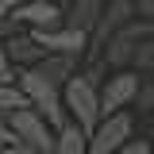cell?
I'll return each instance as SVG.
<instances>
[{
  "mask_svg": "<svg viewBox=\"0 0 154 154\" xmlns=\"http://www.w3.org/2000/svg\"><path fill=\"white\" fill-rule=\"evenodd\" d=\"M135 100H139L143 108H154V77H150V81H143V85H139V96H135Z\"/></svg>",
  "mask_w": 154,
  "mask_h": 154,
  "instance_id": "18",
  "label": "cell"
},
{
  "mask_svg": "<svg viewBox=\"0 0 154 154\" xmlns=\"http://www.w3.org/2000/svg\"><path fill=\"white\" fill-rule=\"evenodd\" d=\"M62 104L73 116V123L85 135H93V127L100 123V89H96V69L89 73H73L62 85Z\"/></svg>",
  "mask_w": 154,
  "mask_h": 154,
  "instance_id": "1",
  "label": "cell"
},
{
  "mask_svg": "<svg viewBox=\"0 0 154 154\" xmlns=\"http://www.w3.org/2000/svg\"><path fill=\"white\" fill-rule=\"evenodd\" d=\"M116 154H150V143H146V139H127Z\"/></svg>",
  "mask_w": 154,
  "mask_h": 154,
  "instance_id": "17",
  "label": "cell"
},
{
  "mask_svg": "<svg viewBox=\"0 0 154 154\" xmlns=\"http://www.w3.org/2000/svg\"><path fill=\"white\" fill-rule=\"evenodd\" d=\"M0 154H42V150H35V146H23V143H12V146H4Z\"/></svg>",
  "mask_w": 154,
  "mask_h": 154,
  "instance_id": "22",
  "label": "cell"
},
{
  "mask_svg": "<svg viewBox=\"0 0 154 154\" xmlns=\"http://www.w3.org/2000/svg\"><path fill=\"white\" fill-rule=\"evenodd\" d=\"M12 143H16V131H12V127L0 119V150H4V146H12Z\"/></svg>",
  "mask_w": 154,
  "mask_h": 154,
  "instance_id": "21",
  "label": "cell"
},
{
  "mask_svg": "<svg viewBox=\"0 0 154 154\" xmlns=\"http://www.w3.org/2000/svg\"><path fill=\"white\" fill-rule=\"evenodd\" d=\"M135 73H154V38H143L135 46V58H131Z\"/></svg>",
  "mask_w": 154,
  "mask_h": 154,
  "instance_id": "15",
  "label": "cell"
},
{
  "mask_svg": "<svg viewBox=\"0 0 154 154\" xmlns=\"http://www.w3.org/2000/svg\"><path fill=\"white\" fill-rule=\"evenodd\" d=\"M0 85H16V66L4 50V38H0Z\"/></svg>",
  "mask_w": 154,
  "mask_h": 154,
  "instance_id": "16",
  "label": "cell"
},
{
  "mask_svg": "<svg viewBox=\"0 0 154 154\" xmlns=\"http://www.w3.org/2000/svg\"><path fill=\"white\" fill-rule=\"evenodd\" d=\"M100 8H104V0H73L69 8H66V27H77V31H93L96 16H100Z\"/></svg>",
  "mask_w": 154,
  "mask_h": 154,
  "instance_id": "12",
  "label": "cell"
},
{
  "mask_svg": "<svg viewBox=\"0 0 154 154\" xmlns=\"http://www.w3.org/2000/svg\"><path fill=\"white\" fill-rule=\"evenodd\" d=\"M38 46L46 50V54H73L81 58L85 54V46H89V31H77V27H50V31H31Z\"/></svg>",
  "mask_w": 154,
  "mask_h": 154,
  "instance_id": "8",
  "label": "cell"
},
{
  "mask_svg": "<svg viewBox=\"0 0 154 154\" xmlns=\"http://www.w3.org/2000/svg\"><path fill=\"white\" fill-rule=\"evenodd\" d=\"M62 19H66V8H58L54 0H23L0 27V35H12L19 23H27L31 31H50V27H62Z\"/></svg>",
  "mask_w": 154,
  "mask_h": 154,
  "instance_id": "3",
  "label": "cell"
},
{
  "mask_svg": "<svg viewBox=\"0 0 154 154\" xmlns=\"http://www.w3.org/2000/svg\"><path fill=\"white\" fill-rule=\"evenodd\" d=\"M135 16V4L131 0H104V8H100V16H96L93 31H89V50L93 54H104V42L119 31V27H127Z\"/></svg>",
  "mask_w": 154,
  "mask_h": 154,
  "instance_id": "5",
  "label": "cell"
},
{
  "mask_svg": "<svg viewBox=\"0 0 154 154\" xmlns=\"http://www.w3.org/2000/svg\"><path fill=\"white\" fill-rule=\"evenodd\" d=\"M19 4H23V0H0V27H4V23H8V16H12V12H16Z\"/></svg>",
  "mask_w": 154,
  "mask_h": 154,
  "instance_id": "20",
  "label": "cell"
},
{
  "mask_svg": "<svg viewBox=\"0 0 154 154\" xmlns=\"http://www.w3.org/2000/svg\"><path fill=\"white\" fill-rule=\"evenodd\" d=\"M131 131H135V123H131L127 112L104 116V119L93 127V135H89V154H116L127 139H131Z\"/></svg>",
  "mask_w": 154,
  "mask_h": 154,
  "instance_id": "6",
  "label": "cell"
},
{
  "mask_svg": "<svg viewBox=\"0 0 154 154\" xmlns=\"http://www.w3.org/2000/svg\"><path fill=\"white\" fill-rule=\"evenodd\" d=\"M8 127L16 131V143L35 146V150H42V154H54V131H50V123H46L31 104H27V108H16V112L8 116Z\"/></svg>",
  "mask_w": 154,
  "mask_h": 154,
  "instance_id": "4",
  "label": "cell"
},
{
  "mask_svg": "<svg viewBox=\"0 0 154 154\" xmlns=\"http://www.w3.org/2000/svg\"><path fill=\"white\" fill-rule=\"evenodd\" d=\"M19 89H23V96H27V104L35 108L46 123H50V131H62L69 119H66V104H62V89H58L54 81H46L42 73H35V69H23V73H16Z\"/></svg>",
  "mask_w": 154,
  "mask_h": 154,
  "instance_id": "2",
  "label": "cell"
},
{
  "mask_svg": "<svg viewBox=\"0 0 154 154\" xmlns=\"http://www.w3.org/2000/svg\"><path fill=\"white\" fill-rule=\"evenodd\" d=\"M4 50H8V58H12V66H23V69H31V66L42 62V54H46L31 35H19V31H12V35L4 38Z\"/></svg>",
  "mask_w": 154,
  "mask_h": 154,
  "instance_id": "9",
  "label": "cell"
},
{
  "mask_svg": "<svg viewBox=\"0 0 154 154\" xmlns=\"http://www.w3.org/2000/svg\"><path fill=\"white\" fill-rule=\"evenodd\" d=\"M16 108H27V96L19 85H0V119L8 123V116L16 112Z\"/></svg>",
  "mask_w": 154,
  "mask_h": 154,
  "instance_id": "14",
  "label": "cell"
},
{
  "mask_svg": "<svg viewBox=\"0 0 154 154\" xmlns=\"http://www.w3.org/2000/svg\"><path fill=\"white\" fill-rule=\"evenodd\" d=\"M139 73L135 69H119V73H112L108 81H104V89H100V119L112 112H123L127 104H131L135 96H139Z\"/></svg>",
  "mask_w": 154,
  "mask_h": 154,
  "instance_id": "7",
  "label": "cell"
},
{
  "mask_svg": "<svg viewBox=\"0 0 154 154\" xmlns=\"http://www.w3.org/2000/svg\"><path fill=\"white\" fill-rule=\"evenodd\" d=\"M54 154H89V135L69 119V123L54 135Z\"/></svg>",
  "mask_w": 154,
  "mask_h": 154,
  "instance_id": "13",
  "label": "cell"
},
{
  "mask_svg": "<svg viewBox=\"0 0 154 154\" xmlns=\"http://www.w3.org/2000/svg\"><path fill=\"white\" fill-rule=\"evenodd\" d=\"M135 46H139V38H131L123 27H119V31L104 42V62H108V66H116V69H123V66H131Z\"/></svg>",
  "mask_w": 154,
  "mask_h": 154,
  "instance_id": "11",
  "label": "cell"
},
{
  "mask_svg": "<svg viewBox=\"0 0 154 154\" xmlns=\"http://www.w3.org/2000/svg\"><path fill=\"white\" fill-rule=\"evenodd\" d=\"M131 4H135V16L154 19V0H131Z\"/></svg>",
  "mask_w": 154,
  "mask_h": 154,
  "instance_id": "19",
  "label": "cell"
},
{
  "mask_svg": "<svg viewBox=\"0 0 154 154\" xmlns=\"http://www.w3.org/2000/svg\"><path fill=\"white\" fill-rule=\"evenodd\" d=\"M31 69L42 73L46 81H54L58 89H62V85L77 73V58H73V54H42V62H35Z\"/></svg>",
  "mask_w": 154,
  "mask_h": 154,
  "instance_id": "10",
  "label": "cell"
}]
</instances>
